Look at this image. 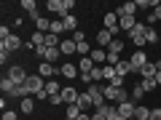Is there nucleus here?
Instances as JSON below:
<instances>
[{
  "label": "nucleus",
  "mask_w": 161,
  "mask_h": 120,
  "mask_svg": "<svg viewBox=\"0 0 161 120\" xmlns=\"http://www.w3.org/2000/svg\"><path fill=\"white\" fill-rule=\"evenodd\" d=\"M102 93H105V102H108V104H124V102H129L126 88H113V86H105V88H102Z\"/></svg>",
  "instance_id": "f257e3e1"
},
{
  "label": "nucleus",
  "mask_w": 161,
  "mask_h": 120,
  "mask_svg": "<svg viewBox=\"0 0 161 120\" xmlns=\"http://www.w3.org/2000/svg\"><path fill=\"white\" fill-rule=\"evenodd\" d=\"M24 88H27L30 93H35V96H40V93L46 91V80L40 78V75H30L27 83H24Z\"/></svg>",
  "instance_id": "f03ea898"
},
{
  "label": "nucleus",
  "mask_w": 161,
  "mask_h": 120,
  "mask_svg": "<svg viewBox=\"0 0 161 120\" xmlns=\"http://www.w3.org/2000/svg\"><path fill=\"white\" fill-rule=\"evenodd\" d=\"M145 32H148V24H140V22H137V27L129 32V38H132V43H134L137 48L148 46V40H145Z\"/></svg>",
  "instance_id": "7ed1b4c3"
},
{
  "label": "nucleus",
  "mask_w": 161,
  "mask_h": 120,
  "mask_svg": "<svg viewBox=\"0 0 161 120\" xmlns=\"http://www.w3.org/2000/svg\"><path fill=\"white\" fill-rule=\"evenodd\" d=\"M35 53H38V56L43 59V62H48V64H54L59 56H62V51H59V48H48V46H40V48H35Z\"/></svg>",
  "instance_id": "20e7f679"
},
{
  "label": "nucleus",
  "mask_w": 161,
  "mask_h": 120,
  "mask_svg": "<svg viewBox=\"0 0 161 120\" xmlns=\"http://www.w3.org/2000/svg\"><path fill=\"white\" fill-rule=\"evenodd\" d=\"M8 78H11L14 83H16V86H24L30 75L24 72V67H19V64H14V67H8Z\"/></svg>",
  "instance_id": "39448f33"
},
{
  "label": "nucleus",
  "mask_w": 161,
  "mask_h": 120,
  "mask_svg": "<svg viewBox=\"0 0 161 120\" xmlns=\"http://www.w3.org/2000/svg\"><path fill=\"white\" fill-rule=\"evenodd\" d=\"M89 96H92V104H94V109H99V107H102V104H108V102H105V93H102V88H99L97 86V83H94V86H89Z\"/></svg>",
  "instance_id": "423d86ee"
},
{
  "label": "nucleus",
  "mask_w": 161,
  "mask_h": 120,
  "mask_svg": "<svg viewBox=\"0 0 161 120\" xmlns=\"http://www.w3.org/2000/svg\"><path fill=\"white\" fill-rule=\"evenodd\" d=\"M129 64H132V72H140V69L148 64V56H145V51H134L132 59H129Z\"/></svg>",
  "instance_id": "0eeeda50"
},
{
  "label": "nucleus",
  "mask_w": 161,
  "mask_h": 120,
  "mask_svg": "<svg viewBox=\"0 0 161 120\" xmlns=\"http://www.w3.org/2000/svg\"><path fill=\"white\" fill-rule=\"evenodd\" d=\"M38 75L43 80H54V75H59V69L54 67V64H48V62H40V67H38Z\"/></svg>",
  "instance_id": "6e6552de"
},
{
  "label": "nucleus",
  "mask_w": 161,
  "mask_h": 120,
  "mask_svg": "<svg viewBox=\"0 0 161 120\" xmlns=\"http://www.w3.org/2000/svg\"><path fill=\"white\" fill-rule=\"evenodd\" d=\"M59 75H64L67 80H73V78H78V75H80V69H78V64L67 62V64H62V67H59Z\"/></svg>",
  "instance_id": "1a4fd4ad"
},
{
  "label": "nucleus",
  "mask_w": 161,
  "mask_h": 120,
  "mask_svg": "<svg viewBox=\"0 0 161 120\" xmlns=\"http://www.w3.org/2000/svg\"><path fill=\"white\" fill-rule=\"evenodd\" d=\"M0 48H3V51H19V48H22V38H19V35H11L8 40L0 43Z\"/></svg>",
  "instance_id": "9d476101"
},
{
  "label": "nucleus",
  "mask_w": 161,
  "mask_h": 120,
  "mask_svg": "<svg viewBox=\"0 0 161 120\" xmlns=\"http://www.w3.org/2000/svg\"><path fill=\"white\" fill-rule=\"evenodd\" d=\"M22 8L27 11V16L32 19V22H38V19H40V13H38V3H35V0H22Z\"/></svg>",
  "instance_id": "9b49d317"
},
{
  "label": "nucleus",
  "mask_w": 161,
  "mask_h": 120,
  "mask_svg": "<svg viewBox=\"0 0 161 120\" xmlns=\"http://www.w3.org/2000/svg\"><path fill=\"white\" fill-rule=\"evenodd\" d=\"M105 29H110V32H113V38L121 32V29H118V16H115V11H113V13H105Z\"/></svg>",
  "instance_id": "f8f14e48"
},
{
  "label": "nucleus",
  "mask_w": 161,
  "mask_h": 120,
  "mask_svg": "<svg viewBox=\"0 0 161 120\" xmlns=\"http://www.w3.org/2000/svg\"><path fill=\"white\" fill-rule=\"evenodd\" d=\"M113 40H115V38H113L110 29H99V32H97V46H99V48H108Z\"/></svg>",
  "instance_id": "ddd939ff"
},
{
  "label": "nucleus",
  "mask_w": 161,
  "mask_h": 120,
  "mask_svg": "<svg viewBox=\"0 0 161 120\" xmlns=\"http://www.w3.org/2000/svg\"><path fill=\"white\" fill-rule=\"evenodd\" d=\"M134 11H137V3H121L118 8H115V16H134Z\"/></svg>",
  "instance_id": "4468645a"
},
{
  "label": "nucleus",
  "mask_w": 161,
  "mask_h": 120,
  "mask_svg": "<svg viewBox=\"0 0 161 120\" xmlns=\"http://www.w3.org/2000/svg\"><path fill=\"white\" fill-rule=\"evenodd\" d=\"M78 96H80V93L75 91L73 86H67V88H62V99H64V104H78Z\"/></svg>",
  "instance_id": "2eb2a0df"
},
{
  "label": "nucleus",
  "mask_w": 161,
  "mask_h": 120,
  "mask_svg": "<svg viewBox=\"0 0 161 120\" xmlns=\"http://www.w3.org/2000/svg\"><path fill=\"white\" fill-rule=\"evenodd\" d=\"M59 51H62L64 56H73V53H78V46H75V40L70 38V40H62V43H59Z\"/></svg>",
  "instance_id": "dca6fc26"
},
{
  "label": "nucleus",
  "mask_w": 161,
  "mask_h": 120,
  "mask_svg": "<svg viewBox=\"0 0 161 120\" xmlns=\"http://www.w3.org/2000/svg\"><path fill=\"white\" fill-rule=\"evenodd\" d=\"M134 107H137L134 102H124V104H118V115H124V118L134 120Z\"/></svg>",
  "instance_id": "f3484780"
},
{
  "label": "nucleus",
  "mask_w": 161,
  "mask_h": 120,
  "mask_svg": "<svg viewBox=\"0 0 161 120\" xmlns=\"http://www.w3.org/2000/svg\"><path fill=\"white\" fill-rule=\"evenodd\" d=\"M156 72H158V69H156V62H148V64H145V67L142 69H140V78H142V80H148V78H156Z\"/></svg>",
  "instance_id": "a211bd4d"
},
{
  "label": "nucleus",
  "mask_w": 161,
  "mask_h": 120,
  "mask_svg": "<svg viewBox=\"0 0 161 120\" xmlns=\"http://www.w3.org/2000/svg\"><path fill=\"white\" fill-rule=\"evenodd\" d=\"M134 27H137L134 16H121V19H118V29H126V32H132Z\"/></svg>",
  "instance_id": "6ab92c4d"
},
{
  "label": "nucleus",
  "mask_w": 161,
  "mask_h": 120,
  "mask_svg": "<svg viewBox=\"0 0 161 120\" xmlns=\"http://www.w3.org/2000/svg\"><path fill=\"white\" fill-rule=\"evenodd\" d=\"M0 88H3V93H6V96H11V93L16 91V83H14V80H11V78L6 75V78L0 80Z\"/></svg>",
  "instance_id": "aec40b11"
},
{
  "label": "nucleus",
  "mask_w": 161,
  "mask_h": 120,
  "mask_svg": "<svg viewBox=\"0 0 161 120\" xmlns=\"http://www.w3.org/2000/svg\"><path fill=\"white\" fill-rule=\"evenodd\" d=\"M92 107H94L92 96H89V93H80V96H78V109H80V112H89Z\"/></svg>",
  "instance_id": "412c9836"
},
{
  "label": "nucleus",
  "mask_w": 161,
  "mask_h": 120,
  "mask_svg": "<svg viewBox=\"0 0 161 120\" xmlns=\"http://www.w3.org/2000/svg\"><path fill=\"white\" fill-rule=\"evenodd\" d=\"M134 120H150V109L145 104H137L134 107Z\"/></svg>",
  "instance_id": "4be33fe9"
},
{
  "label": "nucleus",
  "mask_w": 161,
  "mask_h": 120,
  "mask_svg": "<svg viewBox=\"0 0 161 120\" xmlns=\"http://www.w3.org/2000/svg\"><path fill=\"white\" fill-rule=\"evenodd\" d=\"M115 72H118L121 78H126V75L132 72V64H129V59H121V62L115 64Z\"/></svg>",
  "instance_id": "5701e85b"
},
{
  "label": "nucleus",
  "mask_w": 161,
  "mask_h": 120,
  "mask_svg": "<svg viewBox=\"0 0 161 120\" xmlns=\"http://www.w3.org/2000/svg\"><path fill=\"white\" fill-rule=\"evenodd\" d=\"M94 67H97V64L92 62V56H80V62H78V69H80V72H92Z\"/></svg>",
  "instance_id": "b1692460"
},
{
  "label": "nucleus",
  "mask_w": 161,
  "mask_h": 120,
  "mask_svg": "<svg viewBox=\"0 0 161 120\" xmlns=\"http://www.w3.org/2000/svg\"><path fill=\"white\" fill-rule=\"evenodd\" d=\"M46 93H48V99L57 96V93H62V86H59L57 80H46Z\"/></svg>",
  "instance_id": "393cba45"
},
{
  "label": "nucleus",
  "mask_w": 161,
  "mask_h": 120,
  "mask_svg": "<svg viewBox=\"0 0 161 120\" xmlns=\"http://www.w3.org/2000/svg\"><path fill=\"white\" fill-rule=\"evenodd\" d=\"M35 27H38V32H43V35H48V32H51V22H48L46 16H40L38 22H35Z\"/></svg>",
  "instance_id": "a878e982"
},
{
  "label": "nucleus",
  "mask_w": 161,
  "mask_h": 120,
  "mask_svg": "<svg viewBox=\"0 0 161 120\" xmlns=\"http://www.w3.org/2000/svg\"><path fill=\"white\" fill-rule=\"evenodd\" d=\"M92 62H94V64L108 62V51H105V48H97V51H92Z\"/></svg>",
  "instance_id": "bb28decb"
},
{
  "label": "nucleus",
  "mask_w": 161,
  "mask_h": 120,
  "mask_svg": "<svg viewBox=\"0 0 161 120\" xmlns=\"http://www.w3.org/2000/svg\"><path fill=\"white\" fill-rule=\"evenodd\" d=\"M62 24H64V29H70V35H73V32H75V27H78V19L70 13V16H64V19H62Z\"/></svg>",
  "instance_id": "cd10ccee"
},
{
  "label": "nucleus",
  "mask_w": 161,
  "mask_h": 120,
  "mask_svg": "<svg viewBox=\"0 0 161 120\" xmlns=\"http://www.w3.org/2000/svg\"><path fill=\"white\" fill-rule=\"evenodd\" d=\"M19 109H22V112L24 115H30V112H32V109H35V99H22V104H19Z\"/></svg>",
  "instance_id": "c85d7f7f"
},
{
  "label": "nucleus",
  "mask_w": 161,
  "mask_h": 120,
  "mask_svg": "<svg viewBox=\"0 0 161 120\" xmlns=\"http://www.w3.org/2000/svg\"><path fill=\"white\" fill-rule=\"evenodd\" d=\"M80 109H78V104H67V120H78L80 118Z\"/></svg>",
  "instance_id": "c756f323"
},
{
  "label": "nucleus",
  "mask_w": 161,
  "mask_h": 120,
  "mask_svg": "<svg viewBox=\"0 0 161 120\" xmlns=\"http://www.w3.org/2000/svg\"><path fill=\"white\" fill-rule=\"evenodd\" d=\"M105 51H110V53H121V51H124V40H118V38H115L113 43H110V46L105 48Z\"/></svg>",
  "instance_id": "7c9ffc66"
},
{
  "label": "nucleus",
  "mask_w": 161,
  "mask_h": 120,
  "mask_svg": "<svg viewBox=\"0 0 161 120\" xmlns=\"http://www.w3.org/2000/svg\"><path fill=\"white\" fill-rule=\"evenodd\" d=\"M140 86H142L145 93H150V91H156V86H158V83H156V78H148V80H142Z\"/></svg>",
  "instance_id": "2f4dec72"
},
{
  "label": "nucleus",
  "mask_w": 161,
  "mask_h": 120,
  "mask_svg": "<svg viewBox=\"0 0 161 120\" xmlns=\"http://www.w3.org/2000/svg\"><path fill=\"white\" fill-rule=\"evenodd\" d=\"M59 43H62V40H59V35H54V32L46 35V46H48V48H59Z\"/></svg>",
  "instance_id": "473e14b6"
},
{
  "label": "nucleus",
  "mask_w": 161,
  "mask_h": 120,
  "mask_svg": "<svg viewBox=\"0 0 161 120\" xmlns=\"http://www.w3.org/2000/svg\"><path fill=\"white\" fill-rule=\"evenodd\" d=\"M145 96V91H142V86H134V91H132V96H129V102H134V104H140V99Z\"/></svg>",
  "instance_id": "72a5a7b5"
},
{
  "label": "nucleus",
  "mask_w": 161,
  "mask_h": 120,
  "mask_svg": "<svg viewBox=\"0 0 161 120\" xmlns=\"http://www.w3.org/2000/svg\"><path fill=\"white\" fill-rule=\"evenodd\" d=\"M145 40H148V43H158V40H161L158 29H150V27H148V32H145Z\"/></svg>",
  "instance_id": "f704fd0d"
},
{
  "label": "nucleus",
  "mask_w": 161,
  "mask_h": 120,
  "mask_svg": "<svg viewBox=\"0 0 161 120\" xmlns=\"http://www.w3.org/2000/svg\"><path fill=\"white\" fill-rule=\"evenodd\" d=\"M102 75H105V80L110 83V80H113V78H115L118 72H115V67H110V64H108V67H102Z\"/></svg>",
  "instance_id": "c9c22d12"
},
{
  "label": "nucleus",
  "mask_w": 161,
  "mask_h": 120,
  "mask_svg": "<svg viewBox=\"0 0 161 120\" xmlns=\"http://www.w3.org/2000/svg\"><path fill=\"white\" fill-rule=\"evenodd\" d=\"M51 32H54V35L64 32V24H62V19H54V22H51Z\"/></svg>",
  "instance_id": "e433bc0d"
},
{
  "label": "nucleus",
  "mask_w": 161,
  "mask_h": 120,
  "mask_svg": "<svg viewBox=\"0 0 161 120\" xmlns=\"http://www.w3.org/2000/svg\"><path fill=\"white\" fill-rule=\"evenodd\" d=\"M73 40H75V46H78V43H86V32H83V29H75Z\"/></svg>",
  "instance_id": "4c0bfd02"
},
{
  "label": "nucleus",
  "mask_w": 161,
  "mask_h": 120,
  "mask_svg": "<svg viewBox=\"0 0 161 120\" xmlns=\"http://www.w3.org/2000/svg\"><path fill=\"white\" fill-rule=\"evenodd\" d=\"M150 22H158V24H161V3L153 8V13H150Z\"/></svg>",
  "instance_id": "58836bf2"
},
{
  "label": "nucleus",
  "mask_w": 161,
  "mask_h": 120,
  "mask_svg": "<svg viewBox=\"0 0 161 120\" xmlns=\"http://www.w3.org/2000/svg\"><path fill=\"white\" fill-rule=\"evenodd\" d=\"M108 86H113V88H124V78H121V75H115V78L110 80Z\"/></svg>",
  "instance_id": "ea45409f"
},
{
  "label": "nucleus",
  "mask_w": 161,
  "mask_h": 120,
  "mask_svg": "<svg viewBox=\"0 0 161 120\" xmlns=\"http://www.w3.org/2000/svg\"><path fill=\"white\" fill-rule=\"evenodd\" d=\"M48 102H51V107H59V104H64V99H62V93H57V96H51Z\"/></svg>",
  "instance_id": "a19ab883"
},
{
  "label": "nucleus",
  "mask_w": 161,
  "mask_h": 120,
  "mask_svg": "<svg viewBox=\"0 0 161 120\" xmlns=\"http://www.w3.org/2000/svg\"><path fill=\"white\" fill-rule=\"evenodd\" d=\"M3 120H16V112L14 109H3Z\"/></svg>",
  "instance_id": "79ce46f5"
},
{
  "label": "nucleus",
  "mask_w": 161,
  "mask_h": 120,
  "mask_svg": "<svg viewBox=\"0 0 161 120\" xmlns=\"http://www.w3.org/2000/svg\"><path fill=\"white\" fill-rule=\"evenodd\" d=\"M150 120H161V107H153V109H150Z\"/></svg>",
  "instance_id": "37998d69"
},
{
  "label": "nucleus",
  "mask_w": 161,
  "mask_h": 120,
  "mask_svg": "<svg viewBox=\"0 0 161 120\" xmlns=\"http://www.w3.org/2000/svg\"><path fill=\"white\" fill-rule=\"evenodd\" d=\"M156 83H158V86H161V72H156Z\"/></svg>",
  "instance_id": "c03bdc74"
},
{
  "label": "nucleus",
  "mask_w": 161,
  "mask_h": 120,
  "mask_svg": "<svg viewBox=\"0 0 161 120\" xmlns=\"http://www.w3.org/2000/svg\"><path fill=\"white\" fill-rule=\"evenodd\" d=\"M156 69H158V72H161V59H158V62H156Z\"/></svg>",
  "instance_id": "a18cd8bd"
}]
</instances>
